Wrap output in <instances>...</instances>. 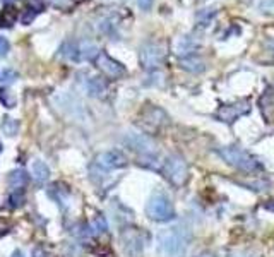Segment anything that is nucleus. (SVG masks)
Returning <instances> with one entry per match:
<instances>
[{
    "label": "nucleus",
    "mask_w": 274,
    "mask_h": 257,
    "mask_svg": "<svg viewBox=\"0 0 274 257\" xmlns=\"http://www.w3.org/2000/svg\"><path fill=\"white\" fill-rule=\"evenodd\" d=\"M9 48H11V45H9L7 38L0 36V57H5L9 51Z\"/></svg>",
    "instance_id": "nucleus-22"
},
{
    "label": "nucleus",
    "mask_w": 274,
    "mask_h": 257,
    "mask_svg": "<svg viewBox=\"0 0 274 257\" xmlns=\"http://www.w3.org/2000/svg\"><path fill=\"white\" fill-rule=\"evenodd\" d=\"M87 93L94 98H103L106 93V83L100 77H91L87 81Z\"/></svg>",
    "instance_id": "nucleus-11"
},
{
    "label": "nucleus",
    "mask_w": 274,
    "mask_h": 257,
    "mask_svg": "<svg viewBox=\"0 0 274 257\" xmlns=\"http://www.w3.org/2000/svg\"><path fill=\"white\" fill-rule=\"evenodd\" d=\"M2 131L7 136H16L19 132V122L16 119L7 117V119L4 120V123H2Z\"/></svg>",
    "instance_id": "nucleus-18"
},
{
    "label": "nucleus",
    "mask_w": 274,
    "mask_h": 257,
    "mask_svg": "<svg viewBox=\"0 0 274 257\" xmlns=\"http://www.w3.org/2000/svg\"><path fill=\"white\" fill-rule=\"evenodd\" d=\"M180 67L184 70H188V72L199 74L204 70V62H202L201 58H195V57H184L180 60Z\"/></svg>",
    "instance_id": "nucleus-12"
},
{
    "label": "nucleus",
    "mask_w": 274,
    "mask_h": 257,
    "mask_svg": "<svg viewBox=\"0 0 274 257\" xmlns=\"http://www.w3.org/2000/svg\"><path fill=\"white\" fill-rule=\"evenodd\" d=\"M16 19H17V12L11 5H7L4 11L0 12V26H4V28H9V26L14 24Z\"/></svg>",
    "instance_id": "nucleus-15"
},
{
    "label": "nucleus",
    "mask_w": 274,
    "mask_h": 257,
    "mask_svg": "<svg viewBox=\"0 0 274 257\" xmlns=\"http://www.w3.org/2000/svg\"><path fill=\"white\" fill-rule=\"evenodd\" d=\"M33 19H34V12H29V14L26 12V14L22 16V22H24V24H29Z\"/></svg>",
    "instance_id": "nucleus-25"
},
{
    "label": "nucleus",
    "mask_w": 274,
    "mask_h": 257,
    "mask_svg": "<svg viewBox=\"0 0 274 257\" xmlns=\"http://www.w3.org/2000/svg\"><path fill=\"white\" fill-rule=\"evenodd\" d=\"M122 245L123 252L129 257H141L142 250H144V239H142V232L136 228H127L122 233Z\"/></svg>",
    "instance_id": "nucleus-5"
},
{
    "label": "nucleus",
    "mask_w": 274,
    "mask_h": 257,
    "mask_svg": "<svg viewBox=\"0 0 274 257\" xmlns=\"http://www.w3.org/2000/svg\"><path fill=\"white\" fill-rule=\"evenodd\" d=\"M156 243L163 257H184L188 245V235L180 228L163 230L156 237Z\"/></svg>",
    "instance_id": "nucleus-1"
},
{
    "label": "nucleus",
    "mask_w": 274,
    "mask_h": 257,
    "mask_svg": "<svg viewBox=\"0 0 274 257\" xmlns=\"http://www.w3.org/2000/svg\"><path fill=\"white\" fill-rule=\"evenodd\" d=\"M0 151H2V144H0Z\"/></svg>",
    "instance_id": "nucleus-32"
},
{
    "label": "nucleus",
    "mask_w": 274,
    "mask_h": 257,
    "mask_svg": "<svg viewBox=\"0 0 274 257\" xmlns=\"http://www.w3.org/2000/svg\"><path fill=\"white\" fill-rule=\"evenodd\" d=\"M0 102H2V105H4L5 108H14L16 106L14 93H11V91L5 89V87H0Z\"/></svg>",
    "instance_id": "nucleus-17"
},
{
    "label": "nucleus",
    "mask_w": 274,
    "mask_h": 257,
    "mask_svg": "<svg viewBox=\"0 0 274 257\" xmlns=\"http://www.w3.org/2000/svg\"><path fill=\"white\" fill-rule=\"evenodd\" d=\"M93 228H94V232H98V233H103V232H106V220H105V216H96L94 218V221H93Z\"/></svg>",
    "instance_id": "nucleus-19"
},
{
    "label": "nucleus",
    "mask_w": 274,
    "mask_h": 257,
    "mask_svg": "<svg viewBox=\"0 0 274 257\" xmlns=\"http://www.w3.org/2000/svg\"><path fill=\"white\" fill-rule=\"evenodd\" d=\"M197 257H214L213 254H209V252H202L201 256H197Z\"/></svg>",
    "instance_id": "nucleus-28"
},
{
    "label": "nucleus",
    "mask_w": 274,
    "mask_h": 257,
    "mask_svg": "<svg viewBox=\"0 0 274 257\" xmlns=\"http://www.w3.org/2000/svg\"><path fill=\"white\" fill-rule=\"evenodd\" d=\"M146 214H148L153 221H159V223L171 221L177 216L171 199L161 190H156L154 194L149 197L148 204H146Z\"/></svg>",
    "instance_id": "nucleus-3"
},
{
    "label": "nucleus",
    "mask_w": 274,
    "mask_h": 257,
    "mask_svg": "<svg viewBox=\"0 0 274 257\" xmlns=\"http://www.w3.org/2000/svg\"><path fill=\"white\" fill-rule=\"evenodd\" d=\"M238 257H242V256H238ZM245 257H249V256H245ZM250 257H252V256H250Z\"/></svg>",
    "instance_id": "nucleus-31"
},
{
    "label": "nucleus",
    "mask_w": 274,
    "mask_h": 257,
    "mask_svg": "<svg viewBox=\"0 0 274 257\" xmlns=\"http://www.w3.org/2000/svg\"><path fill=\"white\" fill-rule=\"evenodd\" d=\"M96 165L103 170H117L127 165V158L120 151H105L96 156Z\"/></svg>",
    "instance_id": "nucleus-9"
},
{
    "label": "nucleus",
    "mask_w": 274,
    "mask_h": 257,
    "mask_svg": "<svg viewBox=\"0 0 274 257\" xmlns=\"http://www.w3.org/2000/svg\"><path fill=\"white\" fill-rule=\"evenodd\" d=\"M94 62H96L98 69L105 74V76H108L110 79H119V77H123L127 74L125 67H123L120 62L113 60V58L110 57L108 53H105V51H100V55H98Z\"/></svg>",
    "instance_id": "nucleus-7"
},
{
    "label": "nucleus",
    "mask_w": 274,
    "mask_h": 257,
    "mask_svg": "<svg viewBox=\"0 0 274 257\" xmlns=\"http://www.w3.org/2000/svg\"><path fill=\"white\" fill-rule=\"evenodd\" d=\"M137 5H139L142 11H149L153 5V0H137Z\"/></svg>",
    "instance_id": "nucleus-23"
},
{
    "label": "nucleus",
    "mask_w": 274,
    "mask_h": 257,
    "mask_svg": "<svg viewBox=\"0 0 274 257\" xmlns=\"http://www.w3.org/2000/svg\"><path fill=\"white\" fill-rule=\"evenodd\" d=\"M163 48L159 45H146L141 50V64L144 69H156V67L161 66L163 62Z\"/></svg>",
    "instance_id": "nucleus-8"
},
{
    "label": "nucleus",
    "mask_w": 274,
    "mask_h": 257,
    "mask_svg": "<svg viewBox=\"0 0 274 257\" xmlns=\"http://www.w3.org/2000/svg\"><path fill=\"white\" fill-rule=\"evenodd\" d=\"M9 184L12 185V188H14V190H17V188L24 187V184H26V173L22 170L12 171L11 177H9Z\"/></svg>",
    "instance_id": "nucleus-16"
},
{
    "label": "nucleus",
    "mask_w": 274,
    "mask_h": 257,
    "mask_svg": "<svg viewBox=\"0 0 274 257\" xmlns=\"http://www.w3.org/2000/svg\"><path fill=\"white\" fill-rule=\"evenodd\" d=\"M218 154L226 161L230 167L237 168V170L247 171V173H256V171L262 170V163L256 156H252L250 153L243 151L238 146H226V148L218 149Z\"/></svg>",
    "instance_id": "nucleus-2"
},
{
    "label": "nucleus",
    "mask_w": 274,
    "mask_h": 257,
    "mask_svg": "<svg viewBox=\"0 0 274 257\" xmlns=\"http://www.w3.org/2000/svg\"><path fill=\"white\" fill-rule=\"evenodd\" d=\"M11 230V226H9V223L5 220H0V237H4L5 233Z\"/></svg>",
    "instance_id": "nucleus-24"
},
{
    "label": "nucleus",
    "mask_w": 274,
    "mask_h": 257,
    "mask_svg": "<svg viewBox=\"0 0 274 257\" xmlns=\"http://www.w3.org/2000/svg\"><path fill=\"white\" fill-rule=\"evenodd\" d=\"M260 108H262V113L266 115V119H267V110H271L273 112V100H271V96L269 94H266V96H262L260 98Z\"/></svg>",
    "instance_id": "nucleus-20"
},
{
    "label": "nucleus",
    "mask_w": 274,
    "mask_h": 257,
    "mask_svg": "<svg viewBox=\"0 0 274 257\" xmlns=\"http://www.w3.org/2000/svg\"><path fill=\"white\" fill-rule=\"evenodd\" d=\"M264 207H266L267 211H273L274 213V201H269L267 204H264Z\"/></svg>",
    "instance_id": "nucleus-27"
},
{
    "label": "nucleus",
    "mask_w": 274,
    "mask_h": 257,
    "mask_svg": "<svg viewBox=\"0 0 274 257\" xmlns=\"http://www.w3.org/2000/svg\"><path fill=\"white\" fill-rule=\"evenodd\" d=\"M165 177L173 185H184L188 178V165L182 156L173 154L166 159L165 163Z\"/></svg>",
    "instance_id": "nucleus-4"
},
{
    "label": "nucleus",
    "mask_w": 274,
    "mask_h": 257,
    "mask_svg": "<svg viewBox=\"0 0 274 257\" xmlns=\"http://www.w3.org/2000/svg\"><path fill=\"white\" fill-rule=\"evenodd\" d=\"M31 173L38 182H47L48 177H50V168L43 161H34L31 167Z\"/></svg>",
    "instance_id": "nucleus-13"
},
{
    "label": "nucleus",
    "mask_w": 274,
    "mask_h": 257,
    "mask_svg": "<svg viewBox=\"0 0 274 257\" xmlns=\"http://www.w3.org/2000/svg\"><path fill=\"white\" fill-rule=\"evenodd\" d=\"M16 77H17L16 72L5 70V72H2V76H0V81H2V83H12V81H16Z\"/></svg>",
    "instance_id": "nucleus-21"
},
{
    "label": "nucleus",
    "mask_w": 274,
    "mask_h": 257,
    "mask_svg": "<svg viewBox=\"0 0 274 257\" xmlns=\"http://www.w3.org/2000/svg\"><path fill=\"white\" fill-rule=\"evenodd\" d=\"M249 112H250V103L247 102V100H243V102H237V103H231V105L220 106V110L216 112V119L224 123H233L235 120L247 115Z\"/></svg>",
    "instance_id": "nucleus-6"
},
{
    "label": "nucleus",
    "mask_w": 274,
    "mask_h": 257,
    "mask_svg": "<svg viewBox=\"0 0 274 257\" xmlns=\"http://www.w3.org/2000/svg\"><path fill=\"white\" fill-rule=\"evenodd\" d=\"M2 2H4V4H9V2H14V0H2Z\"/></svg>",
    "instance_id": "nucleus-30"
},
{
    "label": "nucleus",
    "mask_w": 274,
    "mask_h": 257,
    "mask_svg": "<svg viewBox=\"0 0 274 257\" xmlns=\"http://www.w3.org/2000/svg\"><path fill=\"white\" fill-rule=\"evenodd\" d=\"M12 257H22V256H21V252H14V256Z\"/></svg>",
    "instance_id": "nucleus-29"
},
{
    "label": "nucleus",
    "mask_w": 274,
    "mask_h": 257,
    "mask_svg": "<svg viewBox=\"0 0 274 257\" xmlns=\"http://www.w3.org/2000/svg\"><path fill=\"white\" fill-rule=\"evenodd\" d=\"M33 257H48V254L43 249H34L33 250Z\"/></svg>",
    "instance_id": "nucleus-26"
},
{
    "label": "nucleus",
    "mask_w": 274,
    "mask_h": 257,
    "mask_svg": "<svg viewBox=\"0 0 274 257\" xmlns=\"http://www.w3.org/2000/svg\"><path fill=\"white\" fill-rule=\"evenodd\" d=\"M98 55H100V50L89 41H84L79 47V58H83V60H96Z\"/></svg>",
    "instance_id": "nucleus-14"
},
{
    "label": "nucleus",
    "mask_w": 274,
    "mask_h": 257,
    "mask_svg": "<svg viewBox=\"0 0 274 257\" xmlns=\"http://www.w3.org/2000/svg\"><path fill=\"white\" fill-rule=\"evenodd\" d=\"M127 144L130 146V149L141 153V156L154 154L156 153L154 144H153L151 139H148L144 134H129L127 136Z\"/></svg>",
    "instance_id": "nucleus-10"
}]
</instances>
